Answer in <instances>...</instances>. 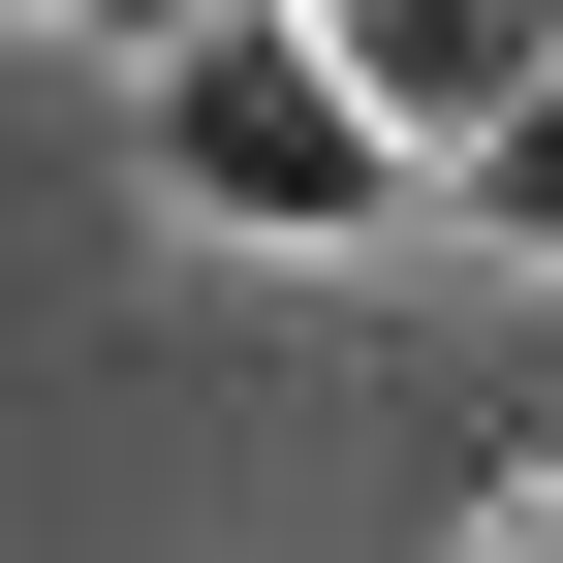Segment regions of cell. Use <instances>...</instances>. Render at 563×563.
Wrapping results in <instances>:
<instances>
[{"label":"cell","instance_id":"1","mask_svg":"<svg viewBox=\"0 0 563 563\" xmlns=\"http://www.w3.org/2000/svg\"><path fill=\"white\" fill-rule=\"evenodd\" d=\"M157 188H188L220 251H376V220H407V157H376V125L313 95V32H282V0L157 32Z\"/></svg>","mask_w":563,"mask_h":563},{"label":"cell","instance_id":"2","mask_svg":"<svg viewBox=\"0 0 563 563\" xmlns=\"http://www.w3.org/2000/svg\"><path fill=\"white\" fill-rule=\"evenodd\" d=\"M282 32H313V95H344V125H376V157H407V188H439V157H470V125H501V95H532V63H563V0H282Z\"/></svg>","mask_w":563,"mask_h":563},{"label":"cell","instance_id":"3","mask_svg":"<svg viewBox=\"0 0 563 563\" xmlns=\"http://www.w3.org/2000/svg\"><path fill=\"white\" fill-rule=\"evenodd\" d=\"M439 188H470V251H563V63H532V95H501V125H470V157H439Z\"/></svg>","mask_w":563,"mask_h":563},{"label":"cell","instance_id":"4","mask_svg":"<svg viewBox=\"0 0 563 563\" xmlns=\"http://www.w3.org/2000/svg\"><path fill=\"white\" fill-rule=\"evenodd\" d=\"M470 563H563V470H501V532H470Z\"/></svg>","mask_w":563,"mask_h":563},{"label":"cell","instance_id":"5","mask_svg":"<svg viewBox=\"0 0 563 563\" xmlns=\"http://www.w3.org/2000/svg\"><path fill=\"white\" fill-rule=\"evenodd\" d=\"M32 32H220V0H32Z\"/></svg>","mask_w":563,"mask_h":563}]
</instances>
